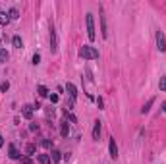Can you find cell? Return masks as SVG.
<instances>
[{"mask_svg":"<svg viewBox=\"0 0 166 164\" xmlns=\"http://www.w3.org/2000/svg\"><path fill=\"white\" fill-rule=\"evenodd\" d=\"M79 56L81 58H87V60H97L98 58V50L95 49V46H81L79 49Z\"/></svg>","mask_w":166,"mask_h":164,"instance_id":"6da1fadb","label":"cell"},{"mask_svg":"<svg viewBox=\"0 0 166 164\" xmlns=\"http://www.w3.org/2000/svg\"><path fill=\"white\" fill-rule=\"evenodd\" d=\"M85 23H87V37H89L91 41H95V19H93V14H87V18H85Z\"/></svg>","mask_w":166,"mask_h":164,"instance_id":"7a4b0ae2","label":"cell"},{"mask_svg":"<svg viewBox=\"0 0 166 164\" xmlns=\"http://www.w3.org/2000/svg\"><path fill=\"white\" fill-rule=\"evenodd\" d=\"M157 46H158V50L160 52H164L166 50V37H164V33L162 31H157Z\"/></svg>","mask_w":166,"mask_h":164,"instance_id":"3957f363","label":"cell"},{"mask_svg":"<svg viewBox=\"0 0 166 164\" xmlns=\"http://www.w3.org/2000/svg\"><path fill=\"white\" fill-rule=\"evenodd\" d=\"M108 151H110L112 158L118 156V145H116V141H114V137H110V141H108Z\"/></svg>","mask_w":166,"mask_h":164,"instance_id":"277c9868","label":"cell"},{"mask_svg":"<svg viewBox=\"0 0 166 164\" xmlns=\"http://www.w3.org/2000/svg\"><path fill=\"white\" fill-rule=\"evenodd\" d=\"M33 108H35V106H31V104H25V106L22 108V116H23L25 120H31V118H33Z\"/></svg>","mask_w":166,"mask_h":164,"instance_id":"5b68a950","label":"cell"},{"mask_svg":"<svg viewBox=\"0 0 166 164\" xmlns=\"http://www.w3.org/2000/svg\"><path fill=\"white\" fill-rule=\"evenodd\" d=\"M8 155H10V158H12V160L22 158V155H19V151H18V147H15V145H10V147H8Z\"/></svg>","mask_w":166,"mask_h":164,"instance_id":"8992f818","label":"cell"},{"mask_svg":"<svg viewBox=\"0 0 166 164\" xmlns=\"http://www.w3.org/2000/svg\"><path fill=\"white\" fill-rule=\"evenodd\" d=\"M66 91H68V95L71 97V100H75V97H77V89H75L74 83H66Z\"/></svg>","mask_w":166,"mask_h":164,"instance_id":"52a82bcc","label":"cell"},{"mask_svg":"<svg viewBox=\"0 0 166 164\" xmlns=\"http://www.w3.org/2000/svg\"><path fill=\"white\" fill-rule=\"evenodd\" d=\"M70 133V124H68V120H62V126H60V135L62 137H68Z\"/></svg>","mask_w":166,"mask_h":164,"instance_id":"ba28073f","label":"cell"},{"mask_svg":"<svg viewBox=\"0 0 166 164\" xmlns=\"http://www.w3.org/2000/svg\"><path fill=\"white\" fill-rule=\"evenodd\" d=\"M98 137H101V122H95V126H93V139L98 141Z\"/></svg>","mask_w":166,"mask_h":164,"instance_id":"9c48e42d","label":"cell"},{"mask_svg":"<svg viewBox=\"0 0 166 164\" xmlns=\"http://www.w3.org/2000/svg\"><path fill=\"white\" fill-rule=\"evenodd\" d=\"M50 49H52V52L58 50V46H56V31H54V27L50 29Z\"/></svg>","mask_w":166,"mask_h":164,"instance_id":"30bf717a","label":"cell"},{"mask_svg":"<svg viewBox=\"0 0 166 164\" xmlns=\"http://www.w3.org/2000/svg\"><path fill=\"white\" fill-rule=\"evenodd\" d=\"M101 33H102V37H108V31H106V18H105V14H101Z\"/></svg>","mask_w":166,"mask_h":164,"instance_id":"8fae6325","label":"cell"},{"mask_svg":"<svg viewBox=\"0 0 166 164\" xmlns=\"http://www.w3.org/2000/svg\"><path fill=\"white\" fill-rule=\"evenodd\" d=\"M10 22H12V19H10L8 12H0V25H4V27H6Z\"/></svg>","mask_w":166,"mask_h":164,"instance_id":"7c38bea8","label":"cell"},{"mask_svg":"<svg viewBox=\"0 0 166 164\" xmlns=\"http://www.w3.org/2000/svg\"><path fill=\"white\" fill-rule=\"evenodd\" d=\"M60 158H62V152H60L58 149H52V152H50V160H52V162H58Z\"/></svg>","mask_w":166,"mask_h":164,"instance_id":"4fadbf2b","label":"cell"},{"mask_svg":"<svg viewBox=\"0 0 166 164\" xmlns=\"http://www.w3.org/2000/svg\"><path fill=\"white\" fill-rule=\"evenodd\" d=\"M154 104V99H149L147 100V104H143V108H141V114H147L149 110H151V106Z\"/></svg>","mask_w":166,"mask_h":164,"instance_id":"5bb4252c","label":"cell"},{"mask_svg":"<svg viewBox=\"0 0 166 164\" xmlns=\"http://www.w3.org/2000/svg\"><path fill=\"white\" fill-rule=\"evenodd\" d=\"M37 160H39V164H50V162H52V160H50V155H39Z\"/></svg>","mask_w":166,"mask_h":164,"instance_id":"9a60e30c","label":"cell"},{"mask_svg":"<svg viewBox=\"0 0 166 164\" xmlns=\"http://www.w3.org/2000/svg\"><path fill=\"white\" fill-rule=\"evenodd\" d=\"M12 45L15 46V49H22V46H23V41H22V37H19V35H15L14 39H12Z\"/></svg>","mask_w":166,"mask_h":164,"instance_id":"2e32d148","label":"cell"},{"mask_svg":"<svg viewBox=\"0 0 166 164\" xmlns=\"http://www.w3.org/2000/svg\"><path fill=\"white\" fill-rule=\"evenodd\" d=\"M35 151H37V147H35L33 143H29V145L25 147V156H31V155H35Z\"/></svg>","mask_w":166,"mask_h":164,"instance_id":"e0dca14e","label":"cell"},{"mask_svg":"<svg viewBox=\"0 0 166 164\" xmlns=\"http://www.w3.org/2000/svg\"><path fill=\"white\" fill-rule=\"evenodd\" d=\"M37 93H39V97H48V89H46L45 85H39L37 87Z\"/></svg>","mask_w":166,"mask_h":164,"instance_id":"ac0fdd59","label":"cell"},{"mask_svg":"<svg viewBox=\"0 0 166 164\" xmlns=\"http://www.w3.org/2000/svg\"><path fill=\"white\" fill-rule=\"evenodd\" d=\"M8 15H10V19H18V18H19V12H18L15 8H12V10L8 12Z\"/></svg>","mask_w":166,"mask_h":164,"instance_id":"d6986e66","label":"cell"},{"mask_svg":"<svg viewBox=\"0 0 166 164\" xmlns=\"http://www.w3.org/2000/svg\"><path fill=\"white\" fill-rule=\"evenodd\" d=\"M158 87H160V91H166V75H162V77H160Z\"/></svg>","mask_w":166,"mask_h":164,"instance_id":"ffe728a7","label":"cell"},{"mask_svg":"<svg viewBox=\"0 0 166 164\" xmlns=\"http://www.w3.org/2000/svg\"><path fill=\"white\" fill-rule=\"evenodd\" d=\"M41 145H43L45 149H52V141H50V139H43V141H41Z\"/></svg>","mask_w":166,"mask_h":164,"instance_id":"44dd1931","label":"cell"},{"mask_svg":"<svg viewBox=\"0 0 166 164\" xmlns=\"http://www.w3.org/2000/svg\"><path fill=\"white\" fill-rule=\"evenodd\" d=\"M8 60V52L4 49H0V62H6Z\"/></svg>","mask_w":166,"mask_h":164,"instance_id":"7402d4cb","label":"cell"},{"mask_svg":"<svg viewBox=\"0 0 166 164\" xmlns=\"http://www.w3.org/2000/svg\"><path fill=\"white\" fill-rule=\"evenodd\" d=\"M0 89H2V91H4V93H6V91H8V89H10V83H8V81H4V83H2V85H0Z\"/></svg>","mask_w":166,"mask_h":164,"instance_id":"603a6c76","label":"cell"},{"mask_svg":"<svg viewBox=\"0 0 166 164\" xmlns=\"http://www.w3.org/2000/svg\"><path fill=\"white\" fill-rule=\"evenodd\" d=\"M22 164H31V156H23L22 158Z\"/></svg>","mask_w":166,"mask_h":164,"instance_id":"cb8c5ba5","label":"cell"},{"mask_svg":"<svg viewBox=\"0 0 166 164\" xmlns=\"http://www.w3.org/2000/svg\"><path fill=\"white\" fill-rule=\"evenodd\" d=\"M39 62H41V56H39V54H35V56H33V64H35V66H37V64H39Z\"/></svg>","mask_w":166,"mask_h":164,"instance_id":"d4e9b609","label":"cell"},{"mask_svg":"<svg viewBox=\"0 0 166 164\" xmlns=\"http://www.w3.org/2000/svg\"><path fill=\"white\" fill-rule=\"evenodd\" d=\"M50 102H58V95H54V93L50 95Z\"/></svg>","mask_w":166,"mask_h":164,"instance_id":"484cf974","label":"cell"},{"mask_svg":"<svg viewBox=\"0 0 166 164\" xmlns=\"http://www.w3.org/2000/svg\"><path fill=\"white\" fill-rule=\"evenodd\" d=\"M97 104H98V108H102V106H105V100L98 97V99H97Z\"/></svg>","mask_w":166,"mask_h":164,"instance_id":"4316f807","label":"cell"},{"mask_svg":"<svg viewBox=\"0 0 166 164\" xmlns=\"http://www.w3.org/2000/svg\"><path fill=\"white\" fill-rule=\"evenodd\" d=\"M29 129H31V131H37V129H39V126H37V124H31V126H29Z\"/></svg>","mask_w":166,"mask_h":164,"instance_id":"83f0119b","label":"cell"},{"mask_svg":"<svg viewBox=\"0 0 166 164\" xmlns=\"http://www.w3.org/2000/svg\"><path fill=\"white\" fill-rule=\"evenodd\" d=\"M2 147H4V137L0 135V149H2Z\"/></svg>","mask_w":166,"mask_h":164,"instance_id":"f1b7e54d","label":"cell"},{"mask_svg":"<svg viewBox=\"0 0 166 164\" xmlns=\"http://www.w3.org/2000/svg\"><path fill=\"white\" fill-rule=\"evenodd\" d=\"M162 110H164V112H166V102H162Z\"/></svg>","mask_w":166,"mask_h":164,"instance_id":"f546056e","label":"cell"}]
</instances>
